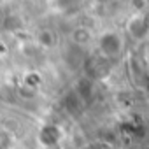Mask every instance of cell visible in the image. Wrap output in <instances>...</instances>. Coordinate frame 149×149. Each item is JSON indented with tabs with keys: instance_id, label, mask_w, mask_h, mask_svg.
<instances>
[{
	"instance_id": "obj_8",
	"label": "cell",
	"mask_w": 149,
	"mask_h": 149,
	"mask_svg": "<svg viewBox=\"0 0 149 149\" xmlns=\"http://www.w3.org/2000/svg\"><path fill=\"white\" fill-rule=\"evenodd\" d=\"M0 19H2V13H0Z\"/></svg>"
},
{
	"instance_id": "obj_5",
	"label": "cell",
	"mask_w": 149,
	"mask_h": 149,
	"mask_svg": "<svg viewBox=\"0 0 149 149\" xmlns=\"http://www.w3.org/2000/svg\"><path fill=\"white\" fill-rule=\"evenodd\" d=\"M37 42L42 47H47V49L54 47V44H56V33L53 30H49V28H44V30H40L37 33Z\"/></svg>"
},
{
	"instance_id": "obj_6",
	"label": "cell",
	"mask_w": 149,
	"mask_h": 149,
	"mask_svg": "<svg viewBox=\"0 0 149 149\" xmlns=\"http://www.w3.org/2000/svg\"><path fill=\"white\" fill-rule=\"evenodd\" d=\"M90 40H91V33L86 28H83V26H79V28H76V30L72 32V42H76L79 46H84Z\"/></svg>"
},
{
	"instance_id": "obj_3",
	"label": "cell",
	"mask_w": 149,
	"mask_h": 149,
	"mask_svg": "<svg viewBox=\"0 0 149 149\" xmlns=\"http://www.w3.org/2000/svg\"><path fill=\"white\" fill-rule=\"evenodd\" d=\"M107 61H109V60L104 58V56H100V54H98V56H91V58L86 61L84 72H86V76L90 77V81H91V79H98V77L104 76L102 68H107V67H109Z\"/></svg>"
},
{
	"instance_id": "obj_4",
	"label": "cell",
	"mask_w": 149,
	"mask_h": 149,
	"mask_svg": "<svg viewBox=\"0 0 149 149\" xmlns=\"http://www.w3.org/2000/svg\"><path fill=\"white\" fill-rule=\"evenodd\" d=\"M40 140H42V144H46V146L56 144V142L60 140V130H58L56 126H53V125H46V126L40 130Z\"/></svg>"
},
{
	"instance_id": "obj_7",
	"label": "cell",
	"mask_w": 149,
	"mask_h": 149,
	"mask_svg": "<svg viewBox=\"0 0 149 149\" xmlns=\"http://www.w3.org/2000/svg\"><path fill=\"white\" fill-rule=\"evenodd\" d=\"M25 83H26V86H30V88H37L40 83H42V79H40V76L37 72H30L28 76L25 77Z\"/></svg>"
},
{
	"instance_id": "obj_1",
	"label": "cell",
	"mask_w": 149,
	"mask_h": 149,
	"mask_svg": "<svg viewBox=\"0 0 149 149\" xmlns=\"http://www.w3.org/2000/svg\"><path fill=\"white\" fill-rule=\"evenodd\" d=\"M123 46H125V42H123L121 33H118V32H114V30L104 32V33L100 35V39H98V51H100V56H104V58H107V60L119 56L121 51H123Z\"/></svg>"
},
{
	"instance_id": "obj_2",
	"label": "cell",
	"mask_w": 149,
	"mask_h": 149,
	"mask_svg": "<svg viewBox=\"0 0 149 149\" xmlns=\"http://www.w3.org/2000/svg\"><path fill=\"white\" fill-rule=\"evenodd\" d=\"M128 33L135 40H142L149 33V16L146 13H135L128 19Z\"/></svg>"
}]
</instances>
